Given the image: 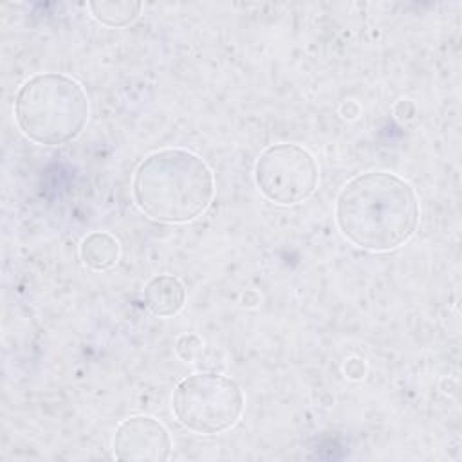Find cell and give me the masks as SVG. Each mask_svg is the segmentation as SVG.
<instances>
[{
  "label": "cell",
  "instance_id": "1",
  "mask_svg": "<svg viewBox=\"0 0 462 462\" xmlns=\"http://www.w3.org/2000/svg\"><path fill=\"white\" fill-rule=\"evenodd\" d=\"M336 222L341 235L359 249H397L413 236L419 224L415 189L392 171L356 175L337 195Z\"/></svg>",
  "mask_w": 462,
  "mask_h": 462
},
{
  "label": "cell",
  "instance_id": "2",
  "mask_svg": "<svg viewBox=\"0 0 462 462\" xmlns=\"http://www.w3.org/2000/svg\"><path fill=\"white\" fill-rule=\"evenodd\" d=\"M134 200L150 218L164 224H186L211 204L215 179L208 162L184 148H162L148 153L132 180Z\"/></svg>",
  "mask_w": 462,
  "mask_h": 462
},
{
  "label": "cell",
  "instance_id": "3",
  "mask_svg": "<svg viewBox=\"0 0 462 462\" xmlns=\"http://www.w3.org/2000/svg\"><path fill=\"white\" fill-rule=\"evenodd\" d=\"M88 96L79 81L60 72L34 74L14 97V119L32 143L58 146L74 141L88 121Z\"/></svg>",
  "mask_w": 462,
  "mask_h": 462
},
{
  "label": "cell",
  "instance_id": "4",
  "mask_svg": "<svg viewBox=\"0 0 462 462\" xmlns=\"http://www.w3.org/2000/svg\"><path fill=\"white\" fill-rule=\"evenodd\" d=\"M245 406L240 384L217 372H197L184 377L173 390L171 410L189 431L215 435L233 428Z\"/></svg>",
  "mask_w": 462,
  "mask_h": 462
},
{
  "label": "cell",
  "instance_id": "5",
  "mask_svg": "<svg viewBox=\"0 0 462 462\" xmlns=\"http://www.w3.org/2000/svg\"><path fill=\"white\" fill-rule=\"evenodd\" d=\"M318 179L314 155L300 144H271L254 162V182L260 193L278 206H294L307 200L316 191Z\"/></svg>",
  "mask_w": 462,
  "mask_h": 462
},
{
  "label": "cell",
  "instance_id": "6",
  "mask_svg": "<svg viewBox=\"0 0 462 462\" xmlns=\"http://www.w3.org/2000/svg\"><path fill=\"white\" fill-rule=\"evenodd\" d=\"M112 448L117 460L162 462L171 455V437L157 419L134 415L116 428Z\"/></svg>",
  "mask_w": 462,
  "mask_h": 462
},
{
  "label": "cell",
  "instance_id": "7",
  "mask_svg": "<svg viewBox=\"0 0 462 462\" xmlns=\"http://www.w3.org/2000/svg\"><path fill=\"white\" fill-rule=\"evenodd\" d=\"M146 309L159 318L175 316L182 310L186 291L182 282L173 274H157L148 280L143 291Z\"/></svg>",
  "mask_w": 462,
  "mask_h": 462
},
{
  "label": "cell",
  "instance_id": "8",
  "mask_svg": "<svg viewBox=\"0 0 462 462\" xmlns=\"http://www.w3.org/2000/svg\"><path fill=\"white\" fill-rule=\"evenodd\" d=\"M121 254L119 240L106 231H94L79 244V258L92 271L112 269Z\"/></svg>",
  "mask_w": 462,
  "mask_h": 462
},
{
  "label": "cell",
  "instance_id": "9",
  "mask_svg": "<svg viewBox=\"0 0 462 462\" xmlns=\"http://www.w3.org/2000/svg\"><path fill=\"white\" fill-rule=\"evenodd\" d=\"M143 4L132 0H96L88 2L94 20L106 27H125L137 20Z\"/></svg>",
  "mask_w": 462,
  "mask_h": 462
},
{
  "label": "cell",
  "instance_id": "10",
  "mask_svg": "<svg viewBox=\"0 0 462 462\" xmlns=\"http://www.w3.org/2000/svg\"><path fill=\"white\" fill-rule=\"evenodd\" d=\"M175 352L182 361H195L202 352V339L197 334H184L177 339Z\"/></svg>",
  "mask_w": 462,
  "mask_h": 462
},
{
  "label": "cell",
  "instance_id": "11",
  "mask_svg": "<svg viewBox=\"0 0 462 462\" xmlns=\"http://www.w3.org/2000/svg\"><path fill=\"white\" fill-rule=\"evenodd\" d=\"M365 363H363V359H357V357H354V359H348L346 361V365H345V374H346V377H350V379H361L363 375H365Z\"/></svg>",
  "mask_w": 462,
  "mask_h": 462
}]
</instances>
